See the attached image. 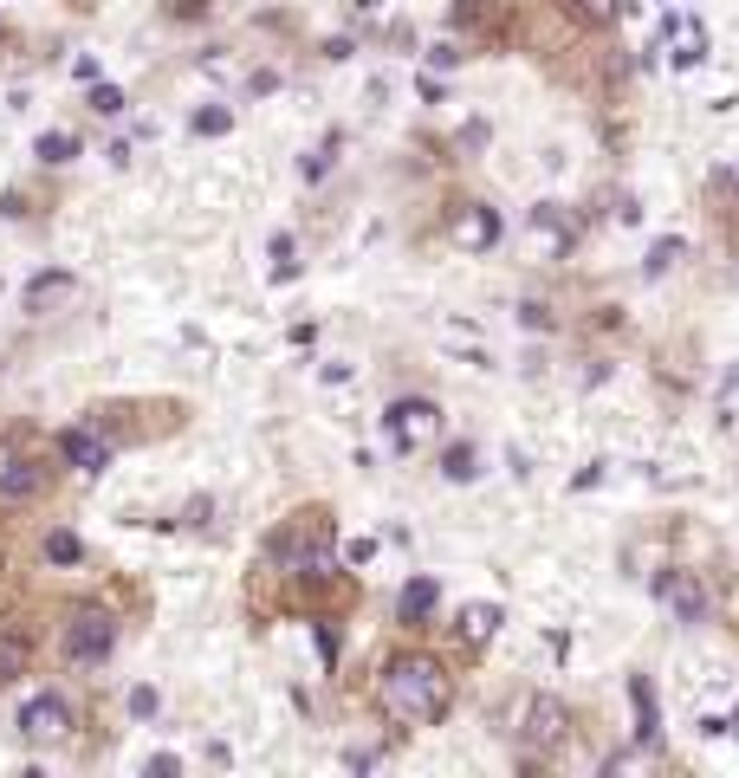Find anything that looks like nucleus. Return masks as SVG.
Masks as SVG:
<instances>
[{"label": "nucleus", "mask_w": 739, "mask_h": 778, "mask_svg": "<svg viewBox=\"0 0 739 778\" xmlns=\"http://www.w3.org/2000/svg\"><path fill=\"white\" fill-rule=\"evenodd\" d=\"M675 254H681V241H662V247L642 259V266H649V272H668V266H675Z\"/></svg>", "instance_id": "nucleus-21"}, {"label": "nucleus", "mask_w": 739, "mask_h": 778, "mask_svg": "<svg viewBox=\"0 0 739 778\" xmlns=\"http://www.w3.org/2000/svg\"><path fill=\"white\" fill-rule=\"evenodd\" d=\"M441 610V578H409L396 597V623L402 630H428V617Z\"/></svg>", "instance_id": "nucleus-8"}, {"label": "nucleus", "mask_w": 739, "mask_h": 778, "mask_svg": "<svg viewBox=\"0 0 739 778\" xmlns=\"http://www.w3.org/2000/svg\"><path fill=\"white\" fill-rule=\"evenodd\" d=\"M493 630H499V610H493V604H468V610H461V636H468V643H481Z\"/></svg>", "instance_id": "nucleus-14"}, {"label": "nucleus", "mask_w": 739, "mask_h": 778, "mask_svg": "<svg viewBox=\"0 0 739 778\" xmlns=\"http://www.w3.org/2000/svg\"><path fill=\"white\" fill-rule=\"evenodd\" d=\"M383 428H389V448H396V454H415V448H428V441L441 435V409H435L428 396H402V402H389Z\"/></svg>", "instance_id": "nucleus-3"}, {"label": "nucleus", "mask_w": 739, "mask_h": 778, "mask_svg": "<svg viewBox=\"0 0 739 778\" xmlns=\"http://www.w3.org/2000/svg\"><path fill=\"white\" fill-rule=\"evenodd\" d=\"M46 558H52V564H78V558H85L78 532H46Z\"/></svg>", "instance_id": "nucleus-15"}, {"label": "nucleus", "mask_w": 739, "mask_h": 778, "mask_svg": "<svg viewBox=\"0 0 739 778\" xmlns=\"http://www.w3.org/2000/svg\"><path fill=\"white\" fill-rule=\"evenodd\" d=\"M59 461L78 467V474H105V467H111V441H105L98 428H65V435H59Z\"/></svg>", "instance_id": "nucleus-6"}, {"label": "nucleus", "mask_w": 739, "mask_h": 778, "mask_svg": "<svg viewBox=\"0 0 739 778\" xmlns=\"http://www.w3.org/2000/svg\"><path fill=\"white\" fill-rule=\"evenodd\" d=\"M20 733L39 740V746H46V740H65V733H72V701H65V694H33V701L20 707Z\"/></svg>", "instance_id": "nucleus-4"}, {"label": "nucleus", "mask_w": 739, "mask_h": 778, "mask_svg": "<svg viewBox=\"0 0 739 778\" xmlns=\"http://www.w3.org/2000/svg\"><path fill=\"white\" fill-rule=\"evenodd\" d=\"M72 292V272H39L33 285H26V312H46L52 299H65Z\"/></svg>", "instance_id": "nucleus-12"}, {"label": "nucleus", "mask_w": 739, "mask_h": 778, "mask_svg": "<svg viewBox=\"0 0 739 778\" xmlns=\"http://www.w3.org/2000/svg\"><path fill=\"white\" fill-rule=\"evenodd\" d=\"M92 111H98V118H118L123 92H118V85H92Z\"/></svg>", "instance_id": "nucleus-19"}, {"label": "nucleus", "mask_w": 739, "mask_h": 778, "mask_svg": "<svg viewBox=\"0 0 739 778\" xmlns=\"http://www.w3.org/2000/svg\"><path fill=\"white\" fill-rule=\"evenodd\" d=\"M635 720H642L635 733H642V746H649V740H655V694H649V681H635Z\"/></svg>", "instance_id": "nucleus-18"}, {"label": "nucleus", "mask_w": 739, "mask_h": 778, "mask_svg": "<svg viewBox=\"0 0 739 778\" xmlns=\"http://www.w3.org/2000/svg\"><path fill=\"white\" fill-rule=\"evenodd\" d=\"M59 648H65V661H72V668H98V661H111V648H118V617H111L105 604L72 610V617H65Z\"/></svg>", "instance_id": "nucleus-2"}, {"label": "nucleus", "mask_w": 739, "mask_h": 778, "mask_svg": "<svg viewBox=\"0 0 739 778\" xmlns=\"http://www.w3.org/2000/svg\"><path fill=\"white\" fill-rule=\"evenodd\" d=\"M46 481H52V467H46V461H33V454H20V461H7V467H0V507H20V500H39V494H46Z\"/></svg>", "instance_id": "nucleus-7"}, {"label": "nucleus", "mask_w": 739, "mask_h": 778, "mask_svg": "<svg viewBox=\"0 0 739 778\" xmlns=\"http://www.w3.org/2000/svg\"><path fill=\"white\" fill-rule=\"evenodd\" d=\"M565 7H571L584 26H610L616 20V0H565Z\"/></svg>", "instance_id": "nucleus-16"}, {"label": "nucleus", "mask_w": 739, "mask_h": 778, "mask_svg": "<svg viewBox=\"0 0 739 778\" xmlns=\"http://www.w3.org/2000/svg\"><path fill=\"white\" fill-rule=\"evenodd\" d=\"M26 661H33V643H26L20 630H0V688H7V681H20V674H26Z\"/></svg>", "instance_id": "nucleus-11"}, {"label": "nucleus", "mask_w": 739, "mask_h": 778, "mask_svg": "<svg viewBox=\"0 0 739 778\" xmlns=\"http://www.w3.org/2000/svg\"><path fill=\"white\" fill-rule=\"evenodd\" d=\"M228 124H234V111H195V130H202V136H221Z\"/></svg>", "instance_id": "nucleus-20"}, {"label": "nucleus", "mask_w": 739, "mask_h": 778, "mask_svg": "<svg viewBox=\"0 0 739 778\" xmlns=\"http://www.w3.org/2000/svg\"><path fill=\"white\" fill-rule=\"evenodd\" d=\"M72 156H78V136H72V130H46V136H39V162H46V169H65Z\"/></svg>", "instance_id": "nucleus-13"}, {"label": "nucleus", "mask_w": 739, "mask_h": 778, "mask_svg": "<svg viewBox=\"0 0 739 778\" xmlns=\"http://www.w3.org/2000/svg\"><path fill=\"white\" fill-rule=\"evenodd\" d=\"M455 247H468V254H487L493 241H499V215L481 208V202H461V215H455Z\"/></svg>", "instance_id": "nucleus-9"}, {"label": "nucleus", "mask_w": 739, "mask_h": 778, "mask_svg": "<svg viewBox=\"0 0 739 778\" xmlns=\"http://www.w3.org/2000/svg\"><path fill=\"white\" fill-rule=\"evenodd\" d=\"M376 701H383V714L402 720V727H435V720L455 707V674H448V661L428 655V648H396V655L383 661V674H376Z\"/></svg>", "instance_id": "nucleus-1"}, {"label": "nucleus", "mask_w": 739, "mask_h": 778, "mask_svg": "<svg viewBox=\"0 0 739 778\" xmlns=\"http://www.w3.org/2000/svg\"><path fill=\"white\" fill-rule=\"evenodd\" d=\"M565 733H571L565 701H532V707H525V740H532V746H558Z\"/></svg>", "instance_id": "nucleus-10"}, {"label": "nucleus", "mask_w": 739, "mask_h": 778, "mask_svg": "<svg viewBox=\"0 0 739 778\" xmlns=\"http://www.w3.org/2000/svg\"><path fill=\"white\" fill-rule=\"evenodd\" d=\"M655 597H662L681 623H707V610H714V604H707V591H701L688 571H662V578H655Z\"/></svg>", "instance_id": "nucleus-5"}, {"label": "nucleus", "mask_w": 739, "mask_h": 778, "mask_svg": "<svg viewBox=\"0 0 739 778\" xmlns=\"http://www.w3.org/2000/svg\"><path fill=\"white\" fill-rule=\"evenodd\" d=\"M130 714L149 720V714H156V688H136V694H130Z\"/></svg>", "instance_id": "nucleus-22"}, {"label": "nucleus", "mask_w": 739, "mask_h": 778, "mask_svg": "<svg viewBox=\"0 0 739 778\" xmlns=\"http://www.w3.org/2000/svg\"><path fill=\"white\" fill-rule=\"evenodd\" d=\"M441 474H448V481H468V474H474V448H468V441H455V448L441 454Z\"/></svg>", "instance_id": "nucleus-17"}]
</instances>
